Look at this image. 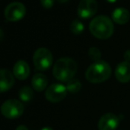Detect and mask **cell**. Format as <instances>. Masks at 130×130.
I'll list each match as a JSON object with an SVG mask.
<instances>
[{
    "label": "cell",
    "mask_w": 130,
    "mask_h": 130,
    "mask_svg": "<svg viewBox=\"0 0 130 130\" xmlns=\"http://www.w3.org/2000/svg\"><path fill=\"white\" fill-rule=\"evenodd\" d=\"M40 130H54L52 128V127H43V128H41Z\"/></svg>",
    "instance_id": "obj_22"
},
{
    "label": "cell",
    "mask_w": 130,
    "mask_h": 130,
    "mask_svg": "<svg viewBox=\"0 0 130 130\" xmlns=\"http://www.w3.org/2000/svg\"><path fill=\"white\" fill-rule=\"evenodd\" d=\"M88 56L92 60H94V62H97L99 60H101V51L96 47H91L88 51Z\"/></svg>",
    "instance_id": "obj_18"
},
{
    "label": "cell",
    "mask_w": 130,
    "mask_h": 130,
    "mask_svg": "<svg viewBox=\"0 0 130 130\" xmlns=\"http://www.w3.org/2000/svg\"><path fill=\"white\" fill-rule=\"evenodd\" d=\"M81 87H82L81 82L78 79H72L69 82H67V85H66L67 90L70 93H73V94L78 92L81 89Z\"/></svg>",
    "instance_id": "obj_17"
},
{
    "label": "cell",
    "mask_w": 130,
    "mask_h": 130,
    "mask_svg": "<svg viewBox=\"0 0 130 130\" xmlns=\"http://www.w3.org/2000/svg\"><path fill=\"white\" fill-rule=\"evenodd\" d=\"M106 1H108L109 3H115L117 0H106Z\"/></svg>",
    "instance_id": "obj_25"
},
{
    "label": "cell",
    "mask_w": 130,
    "mask_h": 130,
    "mask_svg": "<svg viewBox=\"0 0 130 130\" xmlns=\"http://www.w3.org/2000/svg\"><path fill=\"white\" fill-rule=\"evenodd\" d=\"M78 70V65L70 58H61L55 62L53 68L54 78L62 82H69L72 80Z\"/></svg>",
    "instance_id": "obj_1"
},
{
    "label": "cell",
    "mask_w": 130,
    "mask_h": 130,
    "mask_svg": "<svg viewBox=\"0 0 130 130\" xmlns=\"http://www.w3.org/2000/svg\"><path fill=\"white\" fill-rule=\"evenodd\" d=\"M14 84V74H12L8 69H1L0 71V91L3 93L9 90L10 89H12Z\"/></svg>",
    "instance_id": "obj_11"
},
{
    "label": "cell",
    "mask_w": 130,
    "mask_h": 130,
    "mask_svg": "<svg viewBox=\"0 0 130 130\" xmlns=\"http://www.w3.org/2000/svg\"><path fill=\"white\" fill-rule=\"evenodd\" d=\"M15 130H29V129H28V127H27L21 125V126H19V127H18Z\"/></svg>",
    "instance_id": "obj_21"
},
{
    "label": "cell",
    "mask_w": 130,
    "mask_h": 130,
    "mask_svg": "<svg viewBox=\"0 0 130 130\" xmlns=\"http://www.w3.org/2000/svg\"><path fill=\"white\" fill-rule=\"evenodd\" d=\"M69 30L72 34L78 36V35L82 34L84 31V24L80 20L75 19L72 21V22L69 25Z\"/></svg>",
    "instance_id": "obj_16"
},
{
    "label": "cell",
    "mask_w": 130,
    "mask_h": 130,
    "mask_svg": "<svg viewBox=\"0 0 130 130\" xmlns=\"http://www.w3.org/2000/svg\"><path fill=\"white\" fill-rule=\"evenodd\" d=\"M115 77L120 82L127 83L130 82V62H120L115 69Z\"/></svg>",
    "instance_id": "obj_10"
},
{
    "label": "cell",
    "mask_w": 130,
    "mask_h": 130,
    "mask_svg": "<svg viewBox=\"0 0 130 130\" xmlns=\"http://www.w3.org/2000/svg\"><path fill=\"white\" fill-rule=\"evenodd\" d=\"M111 75V68L106 61L94 62L86 71V79L92 83H100L107 80Z\"/></svg>",
    "instance_id": "obj_3"
},
{
    "label": "cell",
    "mask_w": 130,
    "mask_h": 130,
    "mask_svg": "<svg viewBox=\"0 0 130 130\" xmlns=\"http://www.w3.org/2000/svg\"><path fill=\"white\" fill-rule=\"evenodd\" d=\"M111 18H112V21L116 22L117 24L123 25L128 22L130 19V13L128 10H127L126 8L119 7L112 12Z\"/></svg>",
    "instance_id": "obj_13"
},
{
    "label": "cell",
    "mask_w": 130,
    "mask_h": 130,
    "mask_svg": "<svg viewBox=\"0 0 130 130\" xmlns=\"http://www.w3.org/2000/svg\"><path fill=\"white\" fill-rule=\"evenodd\" d=\"M120 124V119L113 113H105L98 121V130H115Z\"/></svg>",
    "instance_id": "obj_9"
},
{
    "label": "cell",
    "mask_w": 130,
    "mask_h": 130,
    "mask_svg": "<svg viewBox=\"0 0 130 130\" xmlns=\"http://www.w3.org/2000/svg\"><path fill=\"white\" fill-rule=\"evenodd\" d=\"M124 58H125V61L130 62V50L126 51L124 53Z\"/></svg>",
    "instance_id": "obj_20"
},
{
    "label": "cell",
    "mask_w": 130,
    "mask_h": 130,
    "mask_svg": "<svg viewBox=\"0 0 130 130\" xmlns=\"http://www.w3.org/2000/svg\"><path fill=\"white\" fill-rule=\"evenodd\" d=\"M89 30L94 37L98 39H108L114 32L113 22L110 18L100 15L94 18L89 24Z\"/></svg>",
    "instance_id": "obj_2"
},
{
    "label": "cell",
    "mask_w": 130,
    "mask_h": 130,
    "mask_svg": "<svg viewBox=\"0 0 130 130\" xmlns=\"http://www.w3.org/2000/svg\"><path fill=\"white\" fill-rule=\"evenodd\" d=\"M24 111V105L20 100L8 99L1 106V113L7 119H17Z\"/></svg>",
    "instance_id": "obj_5"
},
{
    "label": "cell",
    "mask_w": 130,
    "mask_h": 130,
    "mask_svg": "<svg viewBox=\"0 0 130 130\" xmlns=\"http://www.w3.org/2000/svg\"><path fill=\"white\" fill-rule=\"evenodd\" d=\"M33 96H34L33 89L30 87H29V86H24L19 91L20 100L22 102H25V103H28V102L31 101Z\"/></svg>",
    "instance_id": "obj_15"
},
{
    "label": "cell",
    "mask_w": 130,
    "mask_h": 130,
    "mask_svg": "<svg viewBox=\"0 0 130 130\" xmlns=\"http://www.w3.org/2000/svg\"><path fill=\"white\" fill-rule=\"evenodd\" d=\"M33 63L37 70H47L53 64L52 52L46 48H38L33 55Z\"/></svg>",
    "instance_id": "obj_4"
},
{
    "label": "cell",
    "mask_w": 130,
    "mask_h": 130,
    "mask_svg": "<svg viewBox=\"0 0 130 130\" xmlns=\"http://www.w3.org/2000/svg\"><path fill=\"white\" fill-rule=\"evenodd\" d=\"M57 1L59 2V3H62V4H63V3H66V2H68L69 0H57Z\"/></svg>",
    "instance_id": "obj_24"
},
{
    "label": "cell",
    "mask_w": 130,
    "mask_h": 130,
    "mask_svg": "<svg viewBox=\"0 0 130 130\" xmlns=\"http://www.w3.org/2000/svg\"><path fill=\"white\" fill-rule=\"evenodd\" d=\"M67 91L66 86L61 83H54L45 90V98L51 103H58L66 98Z\"/></svg>",
    "instance_id": "obj_7"
},
{
    "label": "cell",
    "mask_w": 130,
    "mask_h": 130,
    "mask_svg": "<svg viewBox=\"0 0 130 130\" xmlns=\"http://www.w3.org/2000/svg\"><path fill=\"white\" fill-rule=\"evenodd\" d=\"M0 35H1V41H3V36H4V33H3V29H0Z\"/></svg>",
    "instance_id": "obj_23"
},
{
    "label": "cell",
    "mask_w": 130,
    "mask_h": 130,
    "mask_svg": "<svg viewBox=\"0 0 130 130\" xmlns=\"http://www.w3.org/2000/svg\"><path fill=\"white\" fill-rule=\"evenodd\" d=\"M13 73L18 80H23L30 75V66L24 60H19L14 64Z\"/></svg>",
    "instance_id": "obj_12"
},
{
    "label": "cell",
    "mask_w": 130,
    "mask_h": 130,
    "mask_svg": "<svg viewBox=\"0 0 130 130\" xmlns=\"http://www.w3.org/2000/svg\"><path fill=\"white\" fill-rule=\"evenodd\" d=\"M40 3L44 8L50 9L54 5V0H40Z\"/></svg>",
    "instance_id": "obj_19"
},
{
    "label": "cell",
    "mask_w": 130,
    "mask_h": 130,
    "mask_svg": "<svg viewBox=\"0 0 130 130\" xmlns=\"http://www.w3.org/2000/svg\"><path fill=\"white\" fill-rule=\"evenodd\" d=\"M97 9L96 0H80L78 6V15L84 20L90 19L96 13Z\"/></svg>",
    "instance_id": "obj_8"
},
{
    "label": "cell",
    "mask_w": 130,
    "mask_h": 130,
    "mask_svg": "<svg viewBox=\"0 0 130 130\" xmlns=\"http://www.w3.org/2000/svg\"><path fill=\"white\" fill-rule=\"evenodd\" d=\"M47 84H48V80H47V77L45 74L38 73V74H36L33 76L31 85L36 91H38V92L43 91L47 87Z\"/></svg>",
    "instance_id": "obj_14"
},
{
    "label": "cell",
    "mask_w": 130,
    "mask_h": 130,
    "mask_svg": "<svg viewBox=\"0 0 130 130\" xmlns=\"http://www.w3.org/2000/svg\"><path fill=\"white\" fill-rule=\"evenodd\" d=\"M4 14L6 21H11V22L19 21L26 14V7L22 3L13 2L5 8Z\"/></svg>",
    "instance_id": "obj_6"
}]
</instances>
